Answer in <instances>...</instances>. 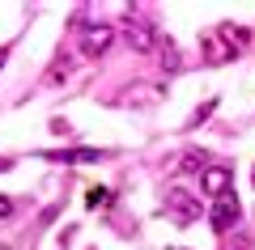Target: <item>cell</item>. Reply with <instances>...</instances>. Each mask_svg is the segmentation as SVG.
Here are the masks:
<instances>
[{
	"instance_id": "obj_2",
	"label": "cell",
	"mask_w": 255,
	"mask_h": 250,
	"mask_svg": "<svg viewBox=\"0 0 255 250\" xmlns=\"http://www.w3.org/2000/svg\"><path fill=\"white\" fill-rule=\"evenodd\" d=\"M111 26H102V21H90V26L81 30V55H90V60H98L102 51L111 47Z\"/></svg>"
},
{
	"instance_id": "obj_6",
	"label": "cell",
	"mask_w": 255,
	"mask_h": 250,
	"mask_svg": "<svg viewBox=\"0 0 255 250\" xmlns=\"http://www.w3.org/2000/svg\"><path fill=\"white\" fill-rule=\"evenodd\" d=\"M43 157L51 161H102L98 149H64V153H43Z\"/></svg>"
},
{
	"instance_id": "obj_10",
	"label": "cell",
	"mask_w": 255,
	"mask_h": 250,
	"mask_svg": "<svg viewBox=\"0 0 255 250\" xmlns=\"http://www.w3.org/2000/svg\"><path fill=\"white\" fill-rule=\"evenodd\" d=\"M0 68H4V51H0Z\"/></svg>"
},
{
	"instance_id": "obj_8",
	"label": "cell",
	"mask_w": 255,
	"mask_h": 250,
	"mask_svg": "<svg viewBox=\"0 0 255 250\" xmlns=\"http://www.w3.org/2000/svg\"><path fill=\"white\" fill-rule=\"evenodd\" d=\"M85 204H90V208H107V204H111V191H107V187H90Z\"/></svg>"
},
{
	"instance_id": "obj_3",
	"label": "cell",
	"mask_w": 255,
	"mask_h": 250,
	"mask_svg": "<svg viewBox=\"0 0 255 250\" xmlns=\"http://www.w3.org/2000/svg\"><path fill=\"white\" fill-rule=\"evenodd\" d=\"M238 212H243V208H238V199H234V195H221L217 208L209 212V221H213V229H230V225L238 221Z\"/></svg>"
},
{
	"instance_id": "obj_9",
	"label": "cell",
	"mask_w": 255,
	"mask_h": 250,
	"mask_svg": "<svg viewBox=\"0 0 255 250\" xmlns=\"http://www.w3.org/2000/svg\"><path fill=\"white\" fill-rule=\"evenodd\" d=\"M9 212H13V204H9L4 195H0V216H9Z\"/></svg>"
},
{
	"instance_id": "obj_1",
	"label": "cell",
	"mask_w": 255,
	"mask_h": 250,
	"mask_svg": "<svg viewBox=\"0 0 255 250\" xmlns=\"http://www.w3.org/2000/svg\"><path fill=\"white\" fill-rule=\"evenodd\" d=\"M166 212H170L179 225H191V221H200V199L191 195V191L174 187V191H166Z\"/></svg>"
},
{
	"instance_id": "obj_4",
	"label": "cell",
	"mask_w": 255,
	"mask_h": 250,
	"mask_svg": "<svg viewBox=\"0 0 255 250\" xmlns=\"http://www.w3.org/2000/svg\"><path fill=\"white\" fill-rule=\"evenodd\" d=\"M200 187L204 191H209V195H230V170H226V166H209V170H204L200 174Z\"/></svg>"
},
{
	"instance_id": "obj_7",
	"label": "cell",
	"mask_w": 255,
	"mask_h": 250,
	"mask_svg": "<svg viewBox=\"0 0 255 250\" xmlns=\"http://www.w3.org/2000/svg\"><path fill=\"white\" fill-rule=\"evenodd\" d=\"M204 157H209V153H196V149H191V153H183V170H209V166H204Z\"/></svg>"
},
{
	"instance_id": "obj_5",
	"label": "cell",
	"mask_w": 255,
	"mask_h": 250,
	"mask_svg": "<svg viewBox=\"0 0 255 250\" xmlns=\"http://www.w3.org/2000/svg\"><path fill=\"white\" fill-rule=\"evenodd\" d=\"M128 43L136 47V51H153V30H149V21H128Z\"/></svg>"
}]
</instances>
